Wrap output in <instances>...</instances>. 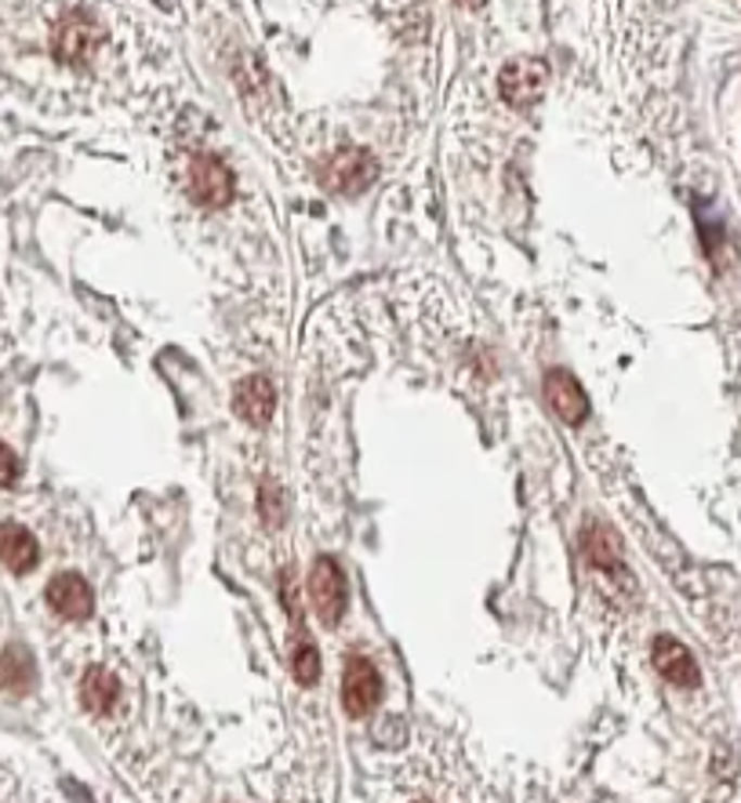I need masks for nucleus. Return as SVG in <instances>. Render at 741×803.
Segmentation results:
<instances>
[{
	"instance_id": "nucleus-16",
	"label": "nucleus",
	"mask_w": 741,
	"mask_h": 803,
	"mask_svg": "<svg viewBox=\"0 0 741 803\" xmlns=\"http://www.w3.org/2000/svg\"><path fill=\"white\" fill-rule=\"evenodd\" d=\"M284 513H288V509H284V495H280L273 484H266L263 487V520H266L269 527H280V524H284Z\"/></svg>"
},
{
	"instance_id": "nucleus-11",
	"label": "nucleus",
	"mask_w": 741,
	"mask_h": 803,
	"mask_svg": "<svg viewBox=\"0 0 741 803\" xmlns=\"http://www.w3.org/2000/svg\"><path fill=\"white\" fill-rule=\"evenodd\" d=\"M0 560H4L8 571H15V575H26V571L37 568L40 560V549H37V538L29 535L23 524H0Z\"/></svg>"
},
{
	"instance_id": "nucleus-15",
	"label": "nucleus",
	"mask_w": 741,
	"mask_h": 803,
	"mask_svg": "<svg viewBox=\"0 0 741 803\" xmlns=\"http://www.w3.org/2000/svg\"><path fill=\"white\" fill-rule=\"evenodd\" d=\"M291 665H295V680L302 687H312V684L320 680V654H317V648H312V643L302 640L298 648H295V659H291Z\"/></svg>"
},
{
	"instance_id": "nucleus-2",
	"label": "nucleus",
	"mask_w": 741,
	"mask_h": 803,
	"mask_svg": "<svg viewBox=\"0 0 741 803\" xmlns=\"http://www.w3.org/2000/svg\"><path fill=\"white\" fill-rule=\"evenodd\" d=\"M546 85H549V66L541 59H516L498 77V91L516 110L538 106L541 95H546Z\"/></svg>"
},
{
	"instance_id": "nucleus-9",
	"label": "nucleus",
	"mask_w": 741,
	"mask_h": 803,
	"mask_svg": "<svg viewBox=\"0 0 741 803\" xmlns=\"http://www.w3.org/2000/svg\"><path fill=\"white\" fill-rule=\"evenodd\" d=\"M546 396H549L552 411H557L567 425H582V422H586L589 400H586V393H582V385L574 382V374H567V371H549L546 374Z\"/></svg>"
},
{
	"instance_id": "nucleus-5",
	"label": "nucleus",
	"mask_w": 741,
	"mask_h": 803,
	"mask_svg": "<svg viewBox=\"0 0 741 803\" xmlns=\"http://www.w3.org/2000/svg\"><path fill=\"white\" fill-rule=\"evenodd\" d=\"M190 193L204 207H222L233 196V171L218 156H196L190 171Z\"/></svg>"
},
{
	"instance_id": "nucleus-4",
	"label": "nucleus",
	"mask_w": 741,
	"mask_h": 803,
	"mask_svg": "<svg viewBox=\"0 0 741 803\" xmlns=\"http://www.w3.org/2000/svg\"><path fill=\"white\" fill-rule=\"evenodd\" d=\"M382 698V676L368 659H349L342 676V705L349 716H368Z\"/></svg>"
},
{
	"instance_id": "nucleus-10",
	"label": "nucleus",
	"mask_w": 741,
	"mask_h": 803,
	"mask_svg": "<svg viewBox=\"0 0 741 803\" xmlns=\"http://www.w3.org/2000/svg\"><path fill=\"white\" fill-rule=\"evenodd\" d=\"M233 404H237V415L247 425H266L269 419H273V411H277V390H273V382H269V379L255 374V379L240 382Z\"/></svg>"
},
{
	"instance_id": "nucleus-12",
	"label": "nucleus",
	"mask_w": 741,
	"mask_h": 803,
	"mask_svg": "<svg viewBox=\"0 0 741 803\" xmlns=\"http://www.w3.org/2000/svg\"><path fill=\"white\" fill-rule=\"evenodd\" d=\"M37 684V670H34V659H29L26 648H8L4 659H0V687L12 694H29Z\"/></svg>"
},
{
	"instance_id": "nucleus-8",
	"label": "nucleus",
	"mask_w": 741,
	"mask_h": 803,
	"mask_svg": "<svg viewBox=\"0 0 741 803\" xmlns=\"http://www.w3.org/2000/svg\"><path fill=\"white\" fill-rule=\"evenodd\" d=\"M48 603L62 614V619H77L80 622V619H88L91 608H95V592H91V586L80 575L66 571V575L51 578Z\"/></svg>"
},
{
	"instance_id": "nucleus-17",
	"label": "nucleus",
	"mask_w": 741,
	"mask_h": 803,
	"mask_svg": "<svg viewBox=\"0 0 741 803\" xmlns=\"http://www.w3.org/2000/svg\"><path fill=\"white\" fill-rule=\"evenodd\" d=\"M18 480V458L8 444H0V487L15 484Z\"/></svg>"
},
{
	"instance_id": "nucleus-13",
	"label": "nucleus",
	"mask_w": 741,
	"mask_h": 803,
	"mask_svg": "<svg viewBox=\"0 0 741 803\" xmlns=\"http://www.w3.org/2000/svg\"><path fill=\"white\" fill-rule=\"evenodd\" d=\"M117 694H120L117 676L110 670H102V665H91L85 673V680H80V698H85V705L91 713H110V709L117 705Z\"/></svg>"
},
{
	"instance_id": "nucleus-6",
	"label": "nucleus",
	"mask_w": 741,
	"mask_h": 803,
	"mask_svg": "<svg viewBox=\"0 0 741 803\" xmlns=\"http://www.w3.org/2000/svg\"><path fill=\"white\" fill-rule=\"evenodd\" d=\"M99 37H102L99 26L91 23L88 15L73 12V15H66L55 26V37H51V44H55V55L62 62H80V59H88L91 51H95Z\"/></svg>"
},
{
	"instance_id": "nucleus-3",
	"label": "nucleus",
	"mask_w": 741,
	"mask_h": 803,
	"mask_svg": "<svg viewBox=\"0 0 741 803\" xmlns=\"http://www.w3.org/2000/svg\"><path fill=\"white\" fill-rule=\"evenodd\" d=\"M309 597H312V611H317V619L323 625H338L342 611H346V578H342V568L331 557H320L312 564Z\"/></svg>"
},
{
	"instance_id": "nucleus-1",
	"label": "nucleus",
	"mask_w": 741,
	"mask_h": 803,
	"mask_svg": "<svg viewBox=\"0 0 741 803\" xmlns=\"http://www.w3.org/2000/svg\"><path fill=\"white\" fill-rule=\"evenodd\" d=\"M374 171H379L374 156L368 150L349 145V150H338L328 164H323V186H328L331 193L357 196L374 182Z\"/></svg>"
},
{
	"instance_id": "nucleus-7",
	"label": "nucleus",
	"mask_w": 741,
	"mask_h": 803,
	"mask_svg": "<svg viewBox=\"0 0 741 803\" xmlns=\"http://www.w3.org/2000/svg\"><path fill=\"white\" fill-rule=\"evenodd\" d=\"M651 659H654V670L676 687H698V680H702L694 654L687 651L680 640H673V636H657L651 648Z\"/></svg>"
},
{
	"instance_id": "nucleus-14",
	"label": "nucleus",
	"mask_w": 741,
	"mask_h": 803,
	"mask_svg": "<svg viewBox=\"0 0 741 803\" xmlns=\"http://www.w3.org/2000/svg\"><path fill=\"white\" fill-rule=\"evenodd\" d=\"M582 541H586V552L597 568H622V541L608 524H589Z\"/></svg>"
}]
</instances>
